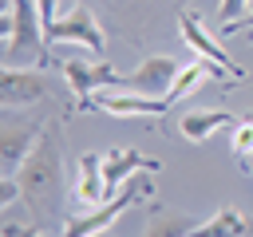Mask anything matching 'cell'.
Wrapping results in <instances>:
<instances>
[{"instance_id": "cell-1", "label": "cell", "mask_w": 253, "mask_h": 237, "mask_svg": "<svg viewBox=\"0 0 253 237\" xmlns=\"http://www.w3.org/2000/svg\"><path fill=\"white\" fill-rule=\"evenodd\" d=\"M4 63L8 67H51V43L43 32V16L36 0H4Z\"/></svg>"}, {"instance_id": "cell-3", "label": "cell", "mask_w": 253, "mask_h": 237, "mask_svg": "<svg viewBox=\"0 0 253 237\" xmlns=\"http://www.w3.org/2000/svg\"><path fill=\"white\" fill-rule=\"evenodd\" d=\"M154 194V186H150V178H130L111 201H103V205H95V209H87L83 217H71L67 221V229H63V237H99V233H107L115 221H119V213L123 209H130L134 201H142V198H150Z\"/></svg>"}, {"instance_id": "cell-7", "label": "cell", "mask_w": 253, "mask_h": 237, "mask_svg": "<svg viewBox=\"0 0 253 237\" xmlns=\"http://www.w3.org/2000/svg\"><path fill=\"white\" fill-rule=\"evenodd\" d=\"M178 71H182L178 59H170V55H150V59H142L130 75H123V87H119V91H142V95L166 99L170 87H174V79H178Z\"/></svg>"}, {"instance_id": "cell-9", "label": "cell", "mask_w": 253, "mask_h": 237, "mask_svg": "<svg viewBox=\"0 0 253 237\" xmlns=\"http://www.w3.org/2000/svg\"><path fill=\"white\" fill-rule=\"evenodd\" d=\"M59 71H63V79L71 83V91H75V99L79 103H87L95 91H103V87H123V75L119 71H111L107 63H95V67H87V63H75V59H63L59 63Z\"/></svg>"}, {"instance_id": "cell-4", "label": "cell", "mask_w": 253, "mask_h": 237, "mask_svg": "<svg viewBox=\"0 0 253 237\" xmlns=\"http://www.w3.org/2000/svg\"><path fill=\"white\" fill-rule=\"evenodd\" d=\"M79 111H103L115 118H154V115H166L170 103L142 91H95L87 103H79Z\"/></svg>"}, {"instance_id": "cell-8", "label": "cell", "mask_w": 253, "mask_h": 237, "mask_svg": "<svg viewBox=\"0 0 253 237\" xmlns=\"http://www.w3.org/2000/svg\"><path fill=\"white\" fill-rule=\"evenodd\" d=\"M36 99H47L43 67H4V107L8 111H24Z\"/></svg>"}, {"instance_id": "cell-13", "label": "cell", "mask_w": 253, "mask_h": 237, "mask_svg": "<svg viewBox=\"0 0 253 237\" xmlns=\"http://www.w3.org/2000/svg\"><path fill=\"white\" fill-rule=\"evenodd\" d=\"M233 122H237V118H233L229 111H190V115H182L178 130H182V138H190V142H206L213 130L233 126Z\"/></svg>"}, {"instance_id": "cell-18", "label": "cell", "mask_w": 253, "mask_h": 237, "mask_svg": "<svg viewBox=\"0 0 253 237\" xmlns=\"http://www.w3.org/2000/svg\"><path fill=\"white\" fill-rule=\"evenodd\" d=\"M245 12H249V0H221V24L245 20Z\"/></svg>"}, {"instance_id": "cell-5", "label": "cell", "mask_w": 253, "mask_h": 237, "mask_svg": "<svg viewBox=\"0 0 253 237\" xmlns=\"http://www.w3.org/2000/svg\"><path fill=\"white\" fill-rule=\"evenodd\" d=\"M47 43H79V47H87L91 55H103V51H107V36H103V28L95 24V16H91L87 4H71V12L59 16V20L47 28Z\"/></svg>"}, {"instance_id": "cell-15", "label": "cell", "mask_w": 253, "mask_h": 237, "mask_svg": "<svg viewBox=\"0 0 253 237\" xmlns=\"http://www.w3.org/2000/svg\"><path fill=\"white\" fill-rule=\"evenodd\" d=\"M210 75H225L217 63H210V59H194V63H186L182 71H178V79H174V87H170V95H166V103H178V99H186L190 91H198Z\"/></svg>"}, {"instance_id": "cell-21", "label": "cell", "mask_w": 253, "mask_h": 237, "mask_svg": "<svg viewBox=\"0 0 253 237\" xmlns=\"http://www.w3.org/2000/svg\"><path fill=\"white\" fill-rule=\"evenodd\" d=\"M245 174H253V158H249V162H245Z\"/></svg>"}, {"instance_id": "cell-12", "label": "cell", "mask_w": 253, "mask_h": 237, "mask_svg": "<svg viewBox=\"0 0 253 237\" xmlns=\"http://www.w3.org/2000/svg\"><path fill=\"white\" fill-rule=\"evenodd\" d=\"M75 198H79L87 209L111 201L107 178H103V154H83V158H79V166H75Z\"/></svg>"}, {"instance_id": "cell-20", "label": "cell", "mask_w": 253, "mask_h": 237, "mask_svg": "<svg viewBox=\"0 0 253 237\" xmlns=\"http://www.w3.org/2000/svg\"><path fill=\"white\" fill-rule=\"evenodd\" d=\"M241 36H245V40L253 43V24H249V28H241Z\"/></svg>"}, {"instance_id": "cell-2", "label": "cell", "mask_w": 253, "mask_h": 237, "mask_svg": "<svg viewBox=\"0 0 253 237\" xmlns=\"http://www.w3.org/2000/svg\"><path fill=\"white\" fill-rule=\"evenodd\" d=\"M20 182V198L40 209V213H51L55 209V198H59V186H63V166H59V146L51 134H40V142L28 150V158L20 162V170L12 174Z\"/></svg>"}, {"instance_id": "cell-17", "label": "cell", "mask_w": 253, "mask_h": 237, "mask_svg": "<svg viewBox=\"0 0 253 237\" xmlns=\"http://www.w3.org/2000/svg\"><path fill=\"white\" fill-rule=\"evenodd\" d=\"M233 134H229V146H233V158L245 166L249 158H253V118H241V122H233L229 126Z\"/></svg>"}, {"instance_id": "cell-14", "label": "cell", "mask_w": 253, "mask_h": 237, "mask_svg": "<svg viewBox=\"0 0 253 237\" xmlns=\"http://www.w3.org/2000/svg\"><path fill=\"white\" fill-rule=\"evenodd\" d=\"M190 237H249V221H245V213H241V209L225 205V209H217L210 221L194 225V233H190Z\"/></svg>"}, {"instance_id": "cell-10", "label": "cell", "mask_w": 253, "mask_h": 237, "mask_svg": "<svg viewBox=\"0 0 253 237\" xmlns=\"http://www.w3.org/2000/svg\"><path fill=\"white\" fill-rule=\"evenodd\" d=\"M40 134H43V126L32 122V118H16V115L4 118V146H0V154H4V174H16V170H20V162H24L28 150L40 142Z\"/></svg>"}, {"instance_id": "cell-11", "label": "cell", "mask_w": 253, "mask_h": 237, "mask_svg": "<svg viewBox=\"0 0 253 237\" xmlns=\"http://www.w3.org/2000/svg\"><path fill=\"white\" fill-rule=\"evenodd\" d=\"M158 166H162V162L142 158L138 150H126V146L107 150V154H103V178H107V194L115 198V194H119V190H123V186H126V182H130L138 170H146V174H150V170H158Z\"/></svg>"}, {"instance_id": "cell-16", "label": "cell", "mask_w": 253, "mask_h": 237, "mask_svg": "<svg viewBox=\"0 0 253 237\" xmlns=\"http://www.w3.org/2000/svg\"><path fill=\"white\" fill-rule=\"evenodd\" d=\"M198 221H190L186 213H170V209H154L150 213V225H146V237H190Z\"/></svg>"}, {"instance_id": "cell-6", "label": "cell", "mask_w": 253, "mask_h": 237, "mask_svg": "<svg viewBox=\"0 0 253 237\" xmlns=\"http://www.w3.org/2000/svg\"><path fill=\"white\" fill-rule=\"evenodd\" d=\"M178 32H182V43H186V47H190L198 59L217 63V67H221L225 75H233V79H245V75H249V71H245L237 59H229V55H225V47H217V40H213V36L202 28V20H198L190 8H182V12H178Z\"/></svg>"}, {"instance_id": "cell-19", "label": "cell", "mask_w": 253, "mask_h": 237, "mask_svg": "<svg viewBox=\"0 0 253 237\" xmlns=\"http://www.w3.org/2000/svg\"><path fill=\"white\" fill-rule=\"evenodd\" d=\"M36 4H40V16H43V32H47V28H51V24L59 20V16H55V8H59V0H36Z\"/></svg>"}]
</instances>
